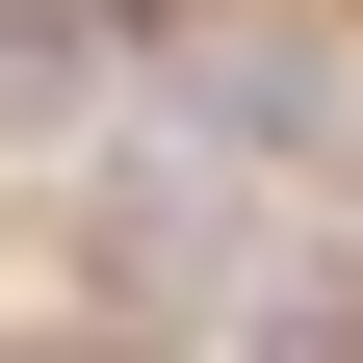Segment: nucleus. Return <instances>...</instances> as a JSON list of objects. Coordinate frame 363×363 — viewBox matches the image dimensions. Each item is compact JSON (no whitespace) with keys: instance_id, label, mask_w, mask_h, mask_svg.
Segmentation results:
<instances>
[{"instance_id":"obj_1","label":"nucleus","mask_w":363,"mask_h":363,"mask_svg":"<svg viewBox=\"0 0 363 363\" xmlns=\"http://www.w3.org/2000/svg\"><path fill=\"white\" fill-rule=\"evenodd\" d=\"M78 259H104V311H130V337H234V311H259V208H234V156L104 182V208H78Z\"/></svg>"},{"instance_id":"obj_2","label":"nucleus","mask_w":363,"mask_h":363,"mask_svg":"<svg viewBox=\"0 0 363 363\" xmlns=\"http://www.w3.org/2000/svg\"><path fill=\"white\" fill-rule=\"evenodd\" d=\"M156 104H182V156H337V52H311V26H234V52H182L156 78Z\"/></svg>"},{"instance_id":"obj_3","label":"nucleus","mask_w":363,"mask_h":363,"mask_svg":"<svg viewBox=\"0 0 363 363\" xmlns=\"http://www.w3.org/2000/svg\"><path fill=\"white\" fill-rule=\"evenodd\" d=\"M78 104H104V26H78V0H0V156L78 130Z\"/></svg>"},{"instance_id":"obj_4","label":"nucleus","mask_w":363,"mask_h":363,"mask_svg":"<svg viewBox=\"0 0 363 363\" xmlns=\"http://www.w3.org/2000/svg\"><path fill=\"white\" fill-rule=\"evenodd\" d=\"M78 26H104V52H130V26H182V0H78Z\"/></svg>"}]
</instances>
